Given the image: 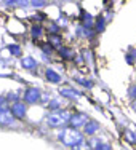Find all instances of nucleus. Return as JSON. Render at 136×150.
<instances>
[{"instance_id": "obj_20", "label": "nucleus", "mask_w": 136, "mask_h": 150, "mask_svg": "<svg viewBox=\"0 0 136 150\" xmlns=\"http://www.w3.org/2000/svg\"><path fill=\"white\" fill-rule=\"evenodd\" d=\"M130 96H131V98H136V85L130 88Z\"/></svg>"}, {"instance_id": "obj_10", "label": "nucleus", "mask_w": 136, "mask_h": 150, "mask_svg": "<svg viewBox=\"0 0 136 150\" xmlns=\"http://www.w3.org/2000/svg\"><path fill=\"white\" fill-rule=\"evenodd\" d=\"M46 78H48L50 81H53V83H58V81L61 80V77L58 74L55 72V70H51V69H48L46 70Z\"/></svg>"}, {"instance_id": "obj_2", "label": "nucleus", "mask_w": 136, "mask_h": 150, "mask_svg": "<svg viewBox=\"0 0 136 150\" xmlns=\"http://www.w3.org/2000/svg\"><path fill=\"white\" fill-rule=\"evenodd\" d=\"M70 115L67 112H63V110H58V112H53L48 115V125L50 126H63L64 123H69Z\"/></svg>"}, {"instance_id": "obj_6", "label": "nucleus", "mask_w": 136, "mask_h": 150, "mask_svg": "<svg viewBox=\"0 0 136 150\" xmlns=\"http://www.w3.org/2000/svg\"><path fill=\"white\" fill-rule=\"evenodd\" d=\"M15 117L8 110H0V125H11Z\"/></svg>"}, {"instance_id": "obj_16", "label": "nucleus", "mask_w": 136, "mask_h": 150, "mask_svg": "<svg viewBox=\"0 0 136 150\" xmlns=\"http://www.w3.org/2000/svg\"><path fill=\"white\" fill-rule=\"evenodd\" d=\"M40 34H42V27L40 26L32 27V35H34V37H40Z\"/></svg>"}, {"instance_id": "obj_3", "label": "nucleus", "mask_w": 136, "mask_h": 150, "mask_svg": "<svg viewBox=\"0 0 136 150\" xmlns=\"http://www.w3.org/2000/svg\"><path fill=\"white\" fill-rule=\"evenodd\" d=\"M87 115H83V113H74V115H70V118H69V125L74 128V129H77V128H80V126H85L87 125Z\"/></svg>"}, {"instance_id": "obj_19", "label": "nucleus", "mask_w": 136, "mask_h": 150, "mask_svg": "<svg viewBox=\"0 0 136 150\" xmlns=\"http://www.w3.org/2000/svg\"><path fill=\"white\" fill-rule=\"evenodd\" d=\"M10 51L15 53V54H21V48H19V46H16V45L10 46Z\"/></svg>"}, {"instance_id": "obj_9", "label": "nucleus", "mask_w": 136, "mask_h": 150, "mask_svg": "<svg viewBox=\"0 0 136 150\" xmlns=\"http://www.w3.org/2000/svg\"><path fill=\"white\" fill-rule=\"evenodd\" d=\"M61 96H64V98H69V99H75L77 98V93L74 90H70V88H61Z\"/></svg>"}, {"instance_id": "obj_11", "label": "nucleus", "mask_w": 136, "mask_h": 150, "mask_svg": "<svg viewBox=\"0 0 136 150\" xmlns=\"http://www.w3.org/2000/svg\"><path fill=\"white\" fill-rule=\"evenodd\" d=\"M123 137H125V141H128L130 144H135V142H136V137H135V134L131 133V131H125Z\"/></svg>"}, {"instance_id": "obj_13", "label": "nucleus", "mask_w": 136, "mask_h": 150, "mask_svg": "<svg viewBox=\"0 0 136 150\" xmlns=\"http://www.w3.org/2000/svg\"><path fill=\"white\" fill-rule=\"evenodd\" d=\"M50 42L55 46H59L61 42H63V38H61V35H50Z\"/></svg>"}, {"instance_id": "obj_21", "label": "nucleus", "mask_w": 136, "mask_h": 150, "mask_svg": "<svg viewBox=\"0 0 136 150\" xmlns=\"http://www.w3.org/2000/svg\"><path fill=\"white\" fill-rule=\"evenodd\" d=\"M133 110H136V101L133 102Z\"/></svg>"}, {"instance_id": "obj_8", "label": "nucleus", "mask_w": 136, "mask_h": 150, "mask_svg": "<svg viewBox=\"0 0 136 150\" xmlns=\"http://www.w3.org/2000/svg\"><path fill=\"white\" fill-rule=\"evenodd\" d=\"M23 66L26 67V69L32 70V69L37 67V62H35V59H32L31 56H26V58H23Z\"/></svg>"}, {"instance_id": "obj_1", "label": "nucleus", "mask_w": 136, "mask_h": 150, "mask_svg": "<svg viewBox=\"0 0 136 150\" xmlns=\"http://www.w3.org/2000/svg\"><path fill=\"white\" fill-rule=\"evenodd\" d=\"M59 139L63 141L64 145H67V147H75V145L82 144L83 142V134L80 133L78 129H74V128H67V129H64L63 133L59 134Z\"/></svg>"}, {"instance_id": "obj_4", "label": "nucleus", "mask_w": 136, "mask_h": 150, "mask_svg": "<svg viewBox=\"0 0 136 150\" xmlns=\"http://www.w3.org/2000/svg\"><path fill=\"white\" fill-rule=\"evenodd\" d=\"M38 99H40V91L37 88H29L24 93V102H27V104H35V102H38Z\"/></svg>"}, {"instance_id": "obj_5", "label": "nucleus", "mask_w": 136, "mask_h": 150, "mask_svg": "<svg viewBox=\"0 0 136 150\" xmlns=\"http://www.w3.org/2000/svg\"><path fill=\"white\" fill-rule=\"evenodd\" d=\"M11 115L15 118H24V115H26V105H24V102H15L11 105Z\"/></svg>"}, {"instance_id": "obj_14", "label": "nucleus", "mask_w": 136, "mask_h": 150, "mask_svg": "<svg viewBox=\"0 0 136 150\" xmlns=\"http://www.w3.org/2000/svg\"><path fill=\"white\" fill-rule=\"evenodd\" d=\"M74 150H91V145H88L87 142H82V144H78L74 147Z\"/></svg>"}, {"instance_id": "obj_15", "label": "nucleus", "mask_w": 136, "mask_h": 150, "mask_svg": "<svg viewBox=\"0 0 136 150\" xmlns=\"http://www.w3.org/2000/svg\"><path fill=\"white\" fill-rule=\"evenodd\" d=\"M95 150H112V147H110L109 144H101V142H99V144L95 147Z\"/></svg>"}, {"instance_id": "obj_12", "label": "nucleus", "mask_w": 136, "mask_h": 150, "mask_svg": "<svg viewBox=\"0 0 136 150\" xmlns=\"http://www.w3.org/2000/svg\"><path fill=\"white\" fill-rule=\"evenodd\" d=\"M59 53H61V56H64V58H67V59L72 58V54H74L70 48H59Z\"/></svg>"}, {"instance_id": "obj_17", "label": "nucleus", "mask_w": 136, "mask_h": 150, "mask_svg": "<svg viewBox=\"0 0 136 150\" xmlns=\"http://www.w3.org/2000/svg\"><path fill=\"white\" fill-rule=\"evenodd\" d=\"M103 27H104V19L99 18V19L96 21V30H103Z\"/></svg>"}, {"instance_id": "obj_18", "label": "nucleus", "mask_w": 136, "mask_h": 150, "mask_svg": "<svg viewBox=\"0 0 136 150\" xmlns=\"http://www.w3.org/2000/svg\"><path fill=\"white\" fill-rule=\"evenodd\" d=\"M48 105L51 107V109H59V107H61V102H59V101H50Z\"/></svg>"}, {"instance_id": "obj_7", "label": "nucleus", "mask_w": 136, "mask_h": 150, "mask_svg": "<svg viewBox=\"0 0 136 150\" xmlns=\"http://www.w3.org/2000/svg\"><path fill=\"white\" fill-rule=\"evenodd\" d=\"M98 129H99V125L96 123V121H91V120L87 121V125H85V133H87L88 136L95 134Z\"/></svg>"}]
</instances>
